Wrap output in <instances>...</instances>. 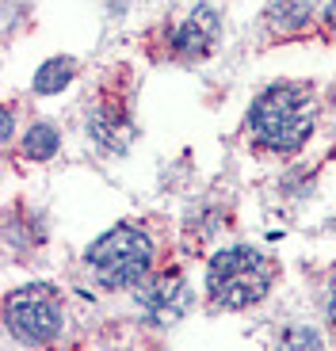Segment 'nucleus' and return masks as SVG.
<instances>
[{"mask_svg":"<svg viewBox=\"0 0 336 351\" xmlns=\"http://www.w3.org/2000/svg\"><path fill=\"white\" fill-rule=\"evenodd\" d=\"M142 306H145V313L157 317V321H172V317L184 313V306H187V290H184V287H176V282H160V287H153L149 294L142 298Z\"/></svg>","mask_w":336,"mask_h":351,"instance_id":"423d86ee","label":"nucleus"},{"mask_svg":"<svg viewBox=\"0 0 336 351\" xmlns=\"http://www.w3.org/2000/svg\"><path fill=\"white\" fill-rule=\"evenodd\" d=\"M8 325L19 340L27 343H46L62 332V309L53 302V290L31 287L8 298Z\"/></svg>","mask_w":336,"mask_h":351,"instance_id":"20e7f679","label":"nucleus"},{"mask_svg":"<svg viewBox=\"0 0 336 351\" xmlns=\"http://www.w3.org/2000/svg\"><path fill=\"white\" fill-rule=\"evenodd\" d=\"M248 130L267 149H298L313 130V107L298 88H267L248 111Z\"/></svg>","mask_w":336,"mask_h":351,"instance_id":"f257e3e1","label":"nucleus"},{"mask_svg":"<svg viewBox=\"0 0 336 351\" xmlns=\"http://www.w3.org/2000/svg\"><path fill=\"white\" fill-rule=\"evenodd\" d=\"M279 351H321V340L313 328H287L283 340H279Z\"/></svg>","mask_w":336,"mask_h":351,"instance_id":"9d476101","label":"nucleus"},{"mask_svg":"<svg viewBox=\"0 0 336 351\" xmlns=\"http://www.w3.org/2000/svg\"><path fill=\"white\" fill-rule=\"evenodd\" d=\"M206 287H211V298L226 309L256 306L272 290V263L256 248H226L211 260Z\"/></svg>","mask_w":336,"mask_h":351,"instance_id":"f03ea898","label":"nucleus"},{"mask_svg":"<svg viewBox=\"0 0 336 351\" xmlns=\"http://www.w3.org/2000/svg\"><path fill=\"white\" fill-rule=\"evenodd\" d=\"M23 153L35 160H46L58 153V130L53 126H31V130L23 134Z\"/></svg>","mask_w":336,"mask_h":351,"instance_id":"1a4fd4ad","label":"nucleus"},{"mask_svg":"<svg viewBox=\"0 0 336 351\" xmlns=\"http://www.w3.org/2000/svg\"><path fill=\"white\" fill-rule=\"evenodd\" d=\"M149 260H153L149 237L138 233V229H130V226L111 229V233H104V237L88 248L92 271H96V279L104 282V287H111V290L134 287L138 279H145Z\"/></svg>","mask_w":336,"mask_h":351,"instance_id":"7ed1b4c3","label":"nucleus"},{"mask_svg":"<svg viewBox=\"0 0 336 351\" xmlns=\"http://www.w3.org/2000/svg\"><path fill=\"white\" fill-rule=\"evenodd\" d=\"M214 43H218V12L206 8V4H199L172 31V50L184 53V58H203V53H211Z\"/></svg>","mask_w":336,"mask_h":351,"instance_id":"39448f33","label":"nucleus"},{"mask_svg":"<svg viewBox=\"0 0 336 351\" xmlns=\"http://www.w3.org/2000/svg\"><path fill=\"white\" fill-rule=\"evenodd\" d=\"M310 8H306V0H275L272 8H267V19H272L279 31H298L306 23Z\"/></svg>","mask_w":336,"mask_h":351,"instance_id":"6e6552de","label":"nucleus"},{"mask_svg":"<svg viewBox=\"0 0 336 351\" xmlns=\"http://www.w3.org/2000/svg\"><path fill=\"white\" fill-rule=\"evenodd\" d=\"M69 80H73V62L69 58H53V62H46L43 69H38L35 88L43 92V96H50V92H62Z\"/></svg>","mask_w":336,"mask_h":351,"instance_id":"0eeeda50","label":"nucleus"},{"mask_svg":"<svg viewBox=\"0 0 336 351\" xmlns=\"http://www.w3.org/2000/svg\"><path fill=\"white\" fill-rule=\"evenodd\" d=\"M325 23L336 31V0H328V4H325Z\"/></svg>","mask_w":336,"mask_h":351,"instance_id":"f8f14e48","label":"nucleus"},{"mask_svg":"<svg viewBox=\"0 0 336 351\" xmlns=\"http://www.w3.org/2000/svg\"><path fill=\"white\" fill-rule=\"evenodd\" d=\"M328 317H333V321H336V275H333V279H328Z\"/></svg>","mask_w":336,"mask_h":351,"instance_id":"9b49d317","label":"nucleus"}]
</instances>
